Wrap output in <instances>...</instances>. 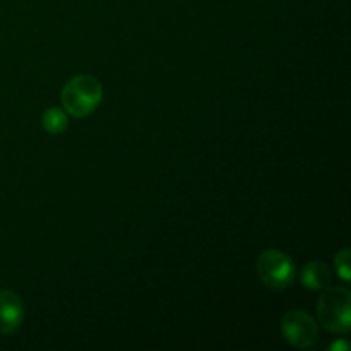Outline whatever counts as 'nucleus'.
Listing matches in <instances>:
<instances>
[{
	"mask_svg": "<svg viewBox=\"0 0 351 351\" xmlns=\"http://www.w3.org/2000/svg\"><path fill=\"white\" fill-rule=\"evenodd\" d=\"M62 105L67 115L84 119L91 115L103 99V86L89 74H79L69 79L62 89Z\"/></svg>",
	"mask_w": 351,
	"mask_h": 351,
	"instance_id": "obj_1",
	"label": "nucleus"
},
{
	"mask_svg": "<svg viewBox=\"0 0 351 351\" xmlns=\"http://www.w3.org/2000/svg\"><path fill=\"white\" fill-rule=\"evenodd\" d=\"M319 322L328 331L346 335L351 329V293L348 288H326L317 300Z\"/></svg>",
	"mask_w": 351,
	"mask_h": 351,
	"instance_id": "obj_2",
	"label": "nucleus"
},
{
	"mask_svg": "<svg viewBox=\"0 0 351 351\" xmlns=\"http://www.w3.org/2000/svg\"><path fill=\"white\" fill-rule=\"evenodd\" d=\"M257 274L266 287L283 290L293 285L297 266L288 254L276 249H267L257 259Z\"/></svg>",
	"mask_w": 351,
	"mask_h": 351,
	"instance_id": "obj_3",
	"label": "nucleus"
},
{
	"mask_svg": "<svg viewBox=\"0 0 351 351\" xmlns=\"http://www.w3.org/2000/svg\"><path fill=\"white\" fill-rule=\"evenodd\" d=\"M281 335L295 348H311L319 339V326L311 314L291 311L281 321Z\"/></svg>",
	"mask_w": 351,
	"mask_h": 351,
	"instance_id": "obj_4",
	"label": "nucleus"
},
{
	"mask_svg": "<svg viewBox=\"0 0 351 351\" xmlns=\"http://www.w3.org/2000/svg\"><path fill=\"white\" fill-rule=\"evenodd\" d=\"M24 321V304L12 290H0V335H12Z\"/></svg>",
	"mask_w": 351,
	"mask_h": 351,
	"instance_id": "obj_5",
	"label": "nucleus"
},
{
	"mask_svg": "<svg viewBox=\"0 0 351 351\" xmlns=\"http://www.w3.org/2000/svg\"><path fill=\"white\" fill-rule=\"evenodd\" d=\"M300 283L307 290H326L331 285V269L319 261L307 263L300 269Z\"/></svg>",
	"mask_w": 351,
	"mask_h": 351,
	"instance_id": "obj_6",
	"label": "nucleus"
},
{
	"mask_svg": "<svg viewBox=\"0 0 351 351\" xmlns=\"http://www.w3.org/2000/svg\"><path fill=\"white\" fill-rule=\"evenodd\" d=\"M41 125L48 134H62L69 127V115L65 110L51 106L41 115Z\"/></svg>",
	"mask_w": 351,
	"mask_h": 351,
	"instance_id": "obj_7",
	"label": "nucleus"
},
{
	"mask_svg": "<svg viewBox=\"0 0 351 351\" xmlns=\"http://www.w3.org/2000/svg\"><path fill=\"white\" fill-rule=\"evenodd\" d=\"M336 271H338V276L341 278L345 283H350L351 280V269H350V250L345 249L336 256L335 259Z\"/></svg>",
	"mask_w": 351,
	"mask_h": 351,
	"instance_id": "obj_8",
	"label": "nucleus"
},
{
	"mask_svg": "<svg viewBox=\"0 0 351 351\" xmlns=\"http://www.w3.org/2000/svg\"><path fill=\"white\" fill-rule=\"evenodd\" d=\"M329 350H343V351H346V350H348V345H346L345 341H336V343H332L331 348H329Z\"/></svg>",
	"mask_w": 351,
	"mask_h": 351,
	"instance_id": "obj_9",
	"label": "nucleus"
}]
</instances>
